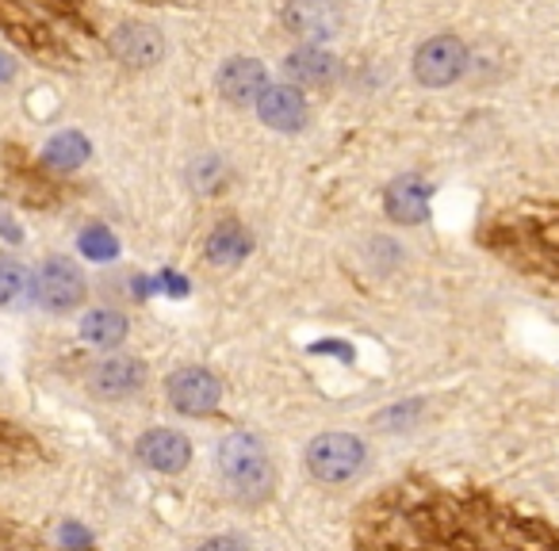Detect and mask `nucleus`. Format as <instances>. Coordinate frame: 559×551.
<instances>
[{
    "mask_svg": "<svg viewBox=\"0 0 559 551\" xmlns=\"http://www.w3.org/2000/svg\"><path fill=\"white\" fill-rule=\"evenodd\" d=\"M249 230H241L238 223H223V226H215L211 230V238H207V256L215 264H238V261H246L249 256Z\"/></svg>",
    "mask_w": 559,
    "mask_h": 551,
    "instance_id": "18",
    "label": "nucleus"
},
{
    "mask_svg": "<svg viewBox=\"0 0 559 551\" xmlns=\"http://www.w3.org/2000/svg\"><path fill=\"white\" fill-rule=\"evenodd\" d=\"M284 24L307 47H319V43L334 39L337 27H342V16H337V9L326 4V0H292L288 12H284Z\"/></svg>",
    "mask_w": 559,
    "mask_h": 551,
    "instance_id": "11",
    "label": "nucleus"
},
{
    "mask_svg": "<svg viewBox=\"0 0 559 551\" xmlns=\"http://www.w3.org/2000/svg\"><path fill=\"white\" fill-rule=\"evenodd\" d=\"M368 551H559V532L487 490L391 487L368 517Z\"/></svg>",
    "mask_w": 559,
    "mask_h": 551,
    "instance_id": "1",
    "label": "nucleus"
},
{
    "mask_svg": "<svg viewBox=\"0 0 559 551\" xmlns=\"http://www.w3.org/2000/svg\"><path fill=\"white\" fill-rule=\"evenodd\" d=\"M165 391H169L173 410L188 414V418H203V414L215 410L218 398H223V383H218V375H211L207 368H195V364L173 372L169 383H165Z\"/></svg>",
    "mask_w": 559,
    "mask_h": 551,
    "instance_id": "7",
    "label": "nucleus"
},
{
    "mask_svg": "<svg viewBox=\"0 0 559 551\" xmlns=\"http://www.w3.org/2000/svg\"><path fill=\"white\" fill-rule=\"evenodd\" d=\"M284 73H288V81L296 88H322V85H330V81H334L337 62H334V55H330V50L304 47V50H296V55H288Z\"/></svg>",
    "mask_w": 559,
    "mask_h": 551,
    "instance_id": "15",
    "label": "nucleus"
},
{
    "mask_svg": "<svg viewBox=\"0 0 559 551\" xmlns=\"http://www.w3.org/2000/svg\"><path fill=\"white\" fill-rule=\"evenodd\" d=\"M257 116L272 131H299L307 123V100L296 85H269L257 96Z\"/></svg>",
    "mask_w": 559,
    "mask_h": 551,
    "instance_id": "12",
    "label": "nucleus"
},
{
    "mask_svg": "<svg viewBox=\"0 0 559 551\" xmlns=\"http://www.w3.org/2000/svg\"><path fill=\"white\" fill-rule=\"evenodd\" d=\"M264 88H269V81H264V65L257 58H230L218 70V93L230 104H257Z\"/></svg>",
    "mask_w": 559,
    "mask_h": 551,
    "instance_id": "13",
    "label": "nucleus"
},
{
    "mask_svg": "<svg viewBox=\"0 0 559 551\" xmlns=\"http://www.w3.org/2000/svg\"><path fill=\"white\" fill-rule=\"evenodd\" d=\"M12 73H16V62L9 55H0V81H12Z\"/></svg>",
    "mask_w": 559,
    "mask_h": 551,
    "instance_id": "24",
    "label": "nucleus"
},
{
    "mask_svg": "<svg viewBox=\"0 0 559 551\" xmlns=\"http://www.w3.org/2000/svg\"><path fill=\"white\" fill-rule=\"evenodd\" d=\"M85 157H88V139H85V134L62 131L58 139L47 142V154H43V161H47L50 169H58V172H73V169H81V165H85Z\"/></svg>",
    "mask_w": 559,
    "mask_h": 551,
    "instance_id": "19",
    "label": "nucleus"
},
{
    "mask_svg": "<svg viewBox=\"0 0 559 551\" xmlns=\"http://www.w3.org/2000/svg\"><path fill=\"white\" fill-rule=\"evenodd\" d=\"M383 203H388V215L395 218V223L418 226L421 218L429 215V184L421 177H414V172H406V177L391 180Z\"/></svg>",
    "mask_w": 559,
    "mask_h": 551,
    "instance_id": "14",
    "label": "nucleus"
},
{
    "mask_svg": "<svg viewBox=\"0 0 559 551\" xmlns=\"http://www.w3.org/2000/svg\"><path fill=\"white\" fill-rule=\"evenodd\" d=\"M0 32L47 70L78 73L100 55V32L81 0H0Z\"/></svg>",
    "mask_w": 559,
    "mask_h": 551,
    "instance_id": "2",
    "label": "nucleus"
},
{
    "mask_svg": "<svg viewBox=\"0 0 559 551\" xmlns=\"http://www.w3.org/2000/svg\"><path fill=\"white\" fill-rule=\"evenodd\" d=\"M230 180V172H226V165L218 161L215 154L200 157V161L192 165V184L200 195H211V192H223V184Z\"/></svg>",
    "mask_w": 559,
    "mask_h": 551,
    "instance_id": "20",
    "label": "nucleus"
},
{
    "mask_svg": "<svg viewBox=\"0 0 559 551\" xmlns=\"http://www.w3.org/2000/svg\"><path fill=\"white\" fill-rule=\"evenodd\" d=\"M195 551H249L241 540H234V536H211L207 543H200Z\"/></svg>",
    "mask_w": 559,
    "mask_h": 551,
    "instance_id": "23",
    "label": "nucleus"
},
{
    "mask_svg": "<svg viewBox=\"0 0 559 551\" xmlns=\"http://www.w3.org/2000/svg\"><path fill=\"white\" fill-rule=\"evenodd\" d=\"M35 303L50 314H70L85 303V276L66 256H50L35 268Z\"/></svg>",
    "mask_w": 559,
    "mask_h": 551,
    "instance_id": "5",
    "label": "nucleus"
},
{
    "mask_svg": "<svg viewBox=\"0 0 559 551\" xmlns=\"http://www.w3.org/2000/svg\"><path fill=\"white\" fill-rule=\"evenodd\" d=\"M108 50L123 70H150V65L162 62L165 39L150 24H123L111 35Z\"/></svg>",
    "mask_w": 559,
    "mask_h": 551,
    "instance_id": "9",
    "label": "nucleus"
},
{
    "mask_svg": "<svg viewBox=\"0 0 559 551\" xmlns=\"http://www.w3.org/2000/svg\"><path fill=\"white\" fill-rule=\"evenodd\" d=\"M218 475L246 502H261L272 490V482H276L269 448L253 433H230L218 444Z\"/></svg>",
    "mask_w": 559,
    "mask_h": 551,
    "instance_id": "3",
    "label": "nucleus"
},
{
    "mask_svg": "<svg viewBox=\"0 0 559 551\" xmlns=\"http://www.w3.org/2000/svg\"><path fill=\"white\" fill-rule=\"evenodd\" d=\"M134 452H139V459L150 471L177 475V471H185L188 459H192V441H188L185 433H177V429H150L146 436H139Z\"/></svg>",
    "mask_w": 559,
    "mask_h": 551,
    "instance_id": "10",
    "label": "nucleus"
},
{
    "mask_svg": "<svg viewBox=\"0 0 559 551\" xmlns=\"http://www.w3.org/2000/svg\"><path fill=\"white\" fill-rule=\"evenodd\" d=\"M127 314L111 311V307H96V311H88L85 319H81V337H85L88 345H96V349H116V345H123L127 337Z\"/></svg>",
    "mask_w": 559,
    "mask_h": 551,
    "instance_id": "17",
    "label": "nucleus"
},
{
    "mask_svg": "<svg viewBox=\"0 0 559 551\" xmlns=\"http://www.w3.org/2000/svg\"><path fill=\"white\" fill-rule=\"evenodd\" d=\"M142 383H146V364H142L139 357H123V352L104 357L100 364H93V372H88V391H93L96 398H104V403L131 398L134 391H142Z\"/></svg>",
    "mask_w": 559,
    "mask_h": 551,
    "instance_id": "8",
    "label": "nucleus"
},
{
    "mask_svg": "<svg viewBox=\"0 0 559 551\" xmlns=\"http://www.w3.org/2000/svg\"><path fill=\"white\" fill-rule=\"evenodd\" d=\"M418 418V403H406V406H399V410H391V414H383V426H406V421H414Z\"/></svg>",
    "mask_w": 559,
    "mask_h": 551,
    "instance_id": "22",
    "label": "nucleus"
},
{
    "mask_svg": "<svg viewBox=\"0 0 559 551\" xmlns=\"http://www.w3.org/2000/svg\"><path fill=\"white\" fill-rule=\"evenodd\" d=\"M81 249H85L93 261H108V256H116V238H111V230H104V226H88L85 233H81Z\"/></svg>",
    "mask_w": 559,
    "mask_h": 551,
    "instance_id": "21",
    "label": "nucleus"
},
{
    "mask_svg": "<svg viewBox=\"0 0 559 551\" xmlns=\"http://www.w3.org/2000/svg\"><path fill=\"white\" fill-rule=\"evenodd\" d=\"M464 70H467V47L456 35H433L414 55V77L426 88L456 85L464 77Z\"/></svg>",
    "mask_w": 559,
    "mask_h": 551,
    "instance_id": "6",
    "label": "nucleus"
},
{
    "mask_svg": "<svg viewBox=\"0 0 559 551\" xmlns=\"http://www.w3.org/2000/svg\"><path fill=\"white\" fill-rule=\"evenodd\" d=\"M35 299V272L27 264L0 256V311H24Z\"/></svg>",
    "mask_w": 559,
    "mask_h": 551,
    "instance_id": "16",
    "label": "nucleus"
},
{
    "mask_svg": "<svg viewBox=\"0 0 559 551\" xmlns=\"http://www.w3.org/2000/svg\"><path fill=\"white\" fill-rule=\"evenodd\" d=\"M368 452H365V441L353 433H322L311 441L307 448V467L319 482L326 487H342V482L357 479L360 467H365Z\"/></svg>",
    "mask_w": 559,
    "mask_h": 551,
    "instance_id": "4",
    "label": "nucleus"
}]
</instances>
